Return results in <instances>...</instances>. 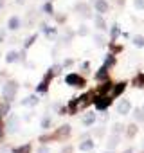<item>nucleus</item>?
Wrapping results in <instances>:
<instances>
[{"instance_id":"f257e3e1","label":"nucleus","mask_w":144,"mask_h":153,"mask_svg":"<svg viewBox=\"0 0 144 153\" xmlns=\"http://www.w3.org/2000/svg\"><path fill=\"white\" fill-rule=\"evenodd\" d=\"M16 90H18V85L15 81H7L4 85V97H6V101L11 103L15 99V96H16Z\"/></svg>"},{"instance_id":"f03ea898","label":"nucleus","mask_w":144,"mask_h":153,"mask_svg":"<svg viewBox=\"0 0 144 153\" xmlns=\"http://www.w3.org/2000/svg\"><path fill=\"white\" fill-rule=\"evenodd\" d=\"M68 133H70V126H68V124H63L54 135H50V137H42L40 140H42V142H47V140H50V139H63V137H67Z\"/></svg>"},{"instance_id":"7ed1b4c3","label":"nucleus","mask_w":144,"mask_h":153,"mask_svg":"<svg viewBox=\"0 0 144 153\" xmlns=\"http://www.w3.org/2000/svg\"><path fill=\"white\" fill-rule=\"evenodd\" d=\"M65 83L70 85V87H85V79L78 74H68L65 78Z\"/></svg>"},{"instance_id":"20e7f679","label":"nucleus","mask_w":144,"mask_h":153,"mask_svg":"<svg viewBox=\"0 0 144 153\" xmlns=\"http://www.w3.org/2000/svg\"><path fill=\"white\" fill-rule=\"evenodd\" d=\"M130 110H131V103H130L128 99H121L119 105H117V114H121V115H128Z\"/></svg>"},{"instance_id":"39448f33","label":"nucleus","mask_w":144,"mask_h":153,"mask_svg":"<svg viewBox=\"0 0 144 153\" xmlns=\"http://www.w3.org/2000/svg\"><path fill=\"white\" fill-rule=\"evenodd\" d=\"M94 6H96V11H97L99 15L108 13V4L105 2V0H94Z\"/></svg>"},{"instance_id":"423d86ee","label":"nucleus","mask_w":144,"mask_h":153,"mask_svg":"<svg viewBox=\"0 0 144 153\" xmlns=\"http://www.w3.org/2000/svg\"><path fill=\"white\" fill-rule=\"evenodd\" d=\"M110 103H112V96H108V97H99V101H96V106H97L99 110H105V108L110 106Z\"/></svg>"},{"instance_id":"0eeeda50","label":"nucleus","mask_w":144,"mask_h":153,"mask_svg":"<svg viewBox=\"0 0 144 153\" xmlns=\"http://www.w3.org/2000/svg\"><path fill=\"white\" fill-rule=\"evenodd\" d=\"M7 27H9L11 31H16V29L20 27V18H18V16H11V18H9V24H7Z\"/></svg>"},{"instance_id":"6e6552de","label":"nucleus","mask_w":144,"mask_h":153,"mask_svg":"<svg viewBox=\"0 0 144 153\" xmlns=\"http://www.w3.org/2000/svg\"><path fill=\"white\" fill-rule=\"evenodd\" d=\"M96 27H97V29H101V31H103V29H106V22H105L103 15H97V16H96Z\"/></svg>"},{"instance_id":"1a4fd4ad","label":"nucleus","mask_w":144,"mask_h":153,"mask_svg":"<svg viewBox=\"0 0 144 153\" xmlns=\"http://www.w3.org/2000/svg\"><path fill=\"white\" fill-rule=\"evenodd\" d=\"M133 85H135V87H139V88H140V87H144V74H142V72H140V74H137L135 78H133Z\"/></svg>"},{"instance_id":"9d476101","label":"nucleus","mask_w":144,"mask_h":153,"mask_svg":"<svg viewBox=\"0 0 144 153\" xmlns=\"http://www.w3.org/2000/svg\"><path fill=\"white\" fill-rule=\"evenodd\" d=\"M124 87H126V83H122V81H121V83H117V85L114 87V90H112V97H114V96H117V94H121V92L124 90Z\"/></svg>"},{"instance_id":"9b49d317","label":"nucleus","mask_w":144,"mask_h":153,"mask_svg":"<svg viewBox=\"0 0 144 153\" xmlns=\"http://www.w3.org/2000/svg\"><path fill=\"white\" fill-rule=\"evenodd\" d=\"M92 148H94V142H92V140H85V142L79 144V149H81V151H90Z\"/></svg>"},{"instance_id":"f8f14e48","label":"nucleus","mask_w":144,"mask_h":153,"mask_svg":"<svg viewBox=\"0 0 144 153\" xmlns=\"http://www.w3.org/2000/svg\"><path fill=\"white\" fill-rule=\"evenodd\" d=\"M133 45H135V47H144V36L135 34V36H133Z\"/></svg>"},{"instance_id":"ddd939ff","label":"nucleus","mask_w":144,"mask_h":153,"mask_svg":"<svg viewBox=\"0 0 144 153\" xmlns=\"http://www.w3.org/2000/svg\"><path fill=\"white\" fill-rule=\"evenodd\" d=\"M15 153H31V144H24L15 149Z\"/></svg>"},{"instance_id":"4468645a","label":"nucleus","mask_w":144,"mask_h":153,"mask_svg":"<svg viewBox=\"0 0 144 153\" xmlns=\"http://www.w3.org/2000/svg\"><path fill=\"white\" fill-rule=\"evenodd\" d=\"M76 11H79L81 15H87V11H88V6L79 2V4H76Z\"/></svg>"},{"instance_id":"2eb2a0df","label":"nucleus","mask_w":144,"mask_h":153,"mask_svg":"<svg viewBox=\"0 0 144 153\" xmlns=\"http://www.w3.org/2000/svg\"><path fill=\"white\" fill-rule=\"evenodd\" d=\"M117 140H119V137H117V133H114V135L110 137V140H108V148H110V149H114V148H115V144H117Z\"/></svg>"},{"instance_id":"dca6fc26","label":"nucleus","mask_w":144,"mask_h":153,"mask_svg":"<svg viewBox=\"0 0 144 153\" xmlns=\"http://www.w3.org/2000/svg\"><path fill=\"white\" fill-rule=\"evenodd\" d=\"M16 58H18V54H16L15 51H11V52L6 56V61H7V63H13V61H16Z\"/></svg>"},{"instance_id":"f3484780","label":"nucleus","mask_w":144,"mask_h":153,"mask_svg":"<svg viewBox=\"0 0 144 153\" xmlns=\"http://www.w3.org/2000/svg\"><path fill=\"white\" fill-rule=\"evenodd\" d=\"M9 112V101H6V103H2V105H0V114H7Z\"/></svg>"},{"instance_id":"a211bd4d","label":"nucleus","mask_w":144,"mask_h":153,"mask_svg":"<svg viewBox=\"0 0 144 153\" xmlns=\"http://www.w3.org/2000/svg\"><path fill=\"white\" fill-rule=\"evenodd\" d=\"M106 70H108V68H106V67H103V68H101V70L96 74V78H97V79H103V78H106Z\"/></svg>"},{"instance_id":"6ab92c4d","label":"nucleus","mask_w":144,"mask_h":153,"mask_svg":"<svg viewBox=\"0 0 144 153\" xmlns=\"http://www.w3.org/2000/svg\"><path fill=\"white\" fill-rule=\"evenodd\" d=\"M43 11H45L47 15H52V13H54V9H52V4H50V2H47V4L43 6Z\"/></svg>"},{"instance_id":"aec40b11","label":"nucleus","mask_w":144,"mask_h":153,"mask_svg":"<svg viewBox=\"0 0 144 153\" xmlns=\"http://www.w3.org/2000/svg\"><path fill=\"white\" fill-rule=\"evenodd\" d=\"M135 119H137V121H142V119H144V114H142L140 108H135Z\"/></svg>"},{"instance_id":"412c9836","label":"nucleus","mask_w":144,"mask_h":153,"mask_svg":"<svg viewBox=\"0 0 144 153\" xmlns=\"http://www.w3.org/2000/svg\"><path fill=\"white\" fill-rule=\"evenodd\" d=\"M135 133H137V126H135V124H130V126H128V135L133 137Z\"/></svg>"},{"instance_id":"4be33fe9","label":"nucleus","mask_w":144,"mask_h":153,"mask_svg":"<svg viewBox=\"0 0 144 153\" xmlns=\"http://www.w3.org/2000/svg\"><path fill=\"white\" fill-rule=\"evenodd\" d=\"M114 63H115V59H114V56H112V54H110V56H108V59H106V63H105V67H106V68H108V67H112V65H114Z\"/></svg>"},{"instance_id":"5701e85b","label":"nucleus","mask_w":144,"mask_h":153,"mask_svg":"<svg viewBox=\"0 0 144 153\" xmlns=\"http://www.w3.org/2000/svg\"><path fill=\"white\" fill-rule=\"evenodd\" d=\"M38 103V99L33 96V97H27V101H24V105H36Z\"/></svg>"},{"instance_id":"b1692460","label":"nucleus","mask_w":144,"mask_h":153,"mask_svg":"<svg viewBox=\"0 0 144 153\" xmlns=\"http://www.w3.org/2000/svg\"><path fill=\"white\" fill-rule=\"evenodd\" d=\"M94 121H96V117H94V115H88V117H85V119H83V123H85V124H92Z\"/></svg>"},{"instance_id":"393cba45","label":"nucleus","mask_w":144,"mask_h":153,"mask_svg":"<svg viewBox=\"0 0 144 153\" xmlns=\"http://www.w3.org/2000/svg\"><path fill=\"white\" fill-rule=\"evenodd\" d=\"M49 124H50V119H49V117H45V119L42 121V128H45V130H47V128H49Z\"/></svg>"},{"instance_id":"a878e982","label":"nucleus","mask_w":144,"mask_h":153,"mask_svg":"<svg viewBox=\"0 0 144 153\" xmlns=\"http://www.w3.org/2000/svg\"><path fill=\"white\" fill-rule=\"evenodd\" d=\"M133 4H135V7H137V9H142V7H144V2H142V0H135Z\"/></svg>"},{"instance_id":"bb28decb","label":"nucleus","mask_w":144,"mask_h":153,"mask_svg":"<svg viewBox=\"0 0 144 153\" xmlns=\"http://www.w3.org/2000/svg\"><path fill=\"white\" fill-rule=\"evenodd\" d=\"M61 153H72V146H65V148L61 149Z\"/></svg>"},{"instance_id":"cd10ccee","label":"nucleus","mask_w":144,"mask_h":153,"mask_svg":"<svg viewBox=\"0 0 144 153\" xmlns=\"http://www.w3.org/2000/svg\"><path fill=\"white\" fill-rule=\"evenodd\" d=\"M34 40H36V36H31V38H29V40L25 42V47H29V45H31V43H33Z\"/></svg>"},{"instance_id":"c85d7f7f","label":"nucleus","mask_w":144,"mask_h":153,"mask_svg":"<svg viewBox=\"0 0 144 153\" xmlns=\"http://www.w3.org/2000/svg\"><path fill=\"white\" fill-rule=\"evenodd\" d=\"M38 153H50V151H49V148H45V146H42V148L38 149Z\"/></svg>"},{"instance_id":"c756f323","label":"nucleus","mask_w":144,"mask_h":153,"mask_svg":"<svg viewBox=\"0 0 144 153\" xmlns=\"http://www.w3.org/2000/svg\"><path fill=\"white\" fill-rule=\"evenodd\" d=\"M117 33H119V29H117V25H114V29H112V36L115 38V36H117Z\"/></svg>"},{"instance_id":"7c9ffc66","label":"nucleus","mask_w":144,"mask_h":153,"mask_svg":"<svg viewBox=\"0 0 144 153\" xmlns=\"http://www.w3.org/2000/svg\"><path fill=\"white\" fill-rule=\"evenodd\" d=\"M96 40H97V45H103V38L101 36H96Z\"/></svg>"},{"instance_id":"2f4dec72","label":"nucleus","mask_w":144,"mask_h":153,"mask_svg":"<svg viewBox=\"0 0 144 153\" xmlns=\"http://www.w3.org/2000/svg\"><path fill=\"white\" fill-rule=\"evenodd\" d=\"M4 7V0H0V9H2Z\"/></svg>"},{"instance_id":"473e14b6","label":"nucleus","mask_w":144,"mask_h":153,"mask_svg":"<svg viewBox=\"0 0 144 153\" xmlns=\"http://www.w3.org/2000/svg\"><path fill=\"white\" fill-rule=\"evenodd\" d=\"M4 40V33H0V42H2Z\"/></svg>"},{"instance_id":"72a5a7b5","label":"nucleus","mask_w":144,"mask_h":153,"mask_svg":"<svg viewBox=\"0 0 144 153\" xmlns=\"http://www.w3.org/2000/svg\"><path fill=\"white\" fill-rule=\"evenodd\" d=\"M16 2H18V4H24V2H25V0H16Z\"/></svg>"},{"instance_id":"f704fd0d","label":"nucleus","mask_w":144,"mask_h":153,"mask_svg":"<svg viewBox=\"0 0 144 153\" xmlns=\"http://www.w3.org/2000/svg\"><path fill=\"white\" fill-rule=\"evenodd\" d=\"M0 137H2V130H0Z\"/></svg>"},{"instance_id":"c9c22d12","label":"nucleus","mask_w":144,"mask_h":153,"mask_svg":"<svg viewBox=\"0 0 144 153\" xmlns=\"http://www.w3.org/2000/svg\"><path fill=\"white\" fill-rule=\"evenodd\" d=\"M106 153H114V151H106Z\"/></svg>"},{"instance_id":"e433bc0d","label":"nucleus","mask_w":144,"mask_h":153,"mask_svg":"<svg viewBox=\"0 0 144 153\" xmlns=\"http://www.w3.org/2000/svg\"><path fill=\"white\" fill-rule=\"evenodd\" d=\"M142 153H144V151H142Z\"/></svg>"}]
</instances>
